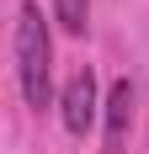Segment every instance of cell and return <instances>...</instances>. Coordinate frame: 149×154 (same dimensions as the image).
<instances>
[{
    "instance_id": "277c9868",
    "label": "cell",
    "mask_w": 149,
    "mask_h": 154,
    "mask_svg": "<svg viewBox=\"0 0 149 154\" xmlns=\"http://www.w3.org/2000/svg\"><path fill=\"white\" fill-rule=\"evenodd\" d=\"M53 21H59L69 37H85V27H90V0H53Z\"/></svg>"
},
{
    "instance_id": "7a4b0ae2",
    "label": "cell",
    "mask_w": 149,
    "mask_h": 154,
    "mask_svg": "<svg viewBox=\"0 0 149 154\" xmlns=\"http://www.w3.org/2000/svg\"><path fill=\"white\" fill-rule=\"evenodd\" d=\"M96 112H101V91H96V75L90 69H74L64 80V96H59V117L69 128L74 138H85L90 122H96Z\"/></svg>"
},
{
    "instance_id": "6da1fadb",
    "label": "cell",
    "mask_w": 149,
    "mask_h": 154,
    "mask_svg": "<svg viewBox=\"0 0 149 154\" xmlns=\"http://www.w3.org/2000/svg\"><path fill=\"white\" fill-rule=\"evenodd\" d=\"M11 48H16V85H21L32 112H43L48 96H53V37H48V21L37 11V0H21Z\"/></svg>"
},
{
    "instance_id": "3957f363",
    "label": "cell",
    "mask_w": 149,
    "mask_h": 154,
    "mask_svg": "<svg viewBox=\"0 0 149 154\" xmlns=\"http://www.w3.org/2000/svg\"><path fill=\"white\" fill-rule=\"evenodd\" d=\"M133 117H138V91H133V80H112V91H106V101H101V122H106V149H101V154H128Z\"/></svg>"
}]
</instances>
